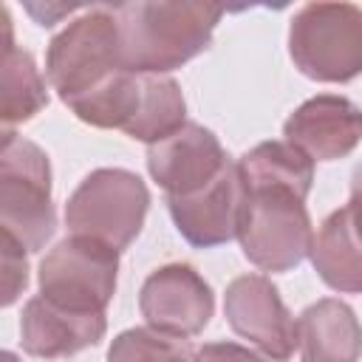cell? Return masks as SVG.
I'll return each instance as SVG.
<instances>
[{"instance_id": "obj_3", "label": "cell", "mask_w": 362, "mask_h": 362, "mask_svg": "<svg viewBox=\"0 0 362 362\" xmlns=\"http://www.w3.org/2000/svg\"><path fill=\"white\" fill-rule=\"evenodd\" d=\"M122 68V34L116 6H90L74 17L48 45L45 76L65 105L96 90Z\"/></svg>"}, {"instance_id": "obj_6", "label": "cell", "mask_w": 362, "mask_h": 362, "mask_svg": "<svg viewBox=\"0 0 362 362\" xmlns=\"http://www.w3.org/2000/svg\"><path fill=\"white\" fill-rule=\"evenodd\" d=\"M294 68L317 82H351L362 74V8L305 3L288 25Z\"/></svg>"}, {"instance_id": "obj_5", "label": "cell", "mask_w": 362, "mask_h": 362, "mask_svg": "<svg viewBox=\"0 0 362 362\" xmlns=\"http://www.w3.org/2000/svg\"><path fill=\"white\" fill-rule=\"evenodd\" d=\"M147 209L150 192L136 173L122 167H99L88 173L71 192L65 204V226L71 235L93 238L122 252L139 238Z\"/></svg>"}, {"instance_id": "obj_20", "label": "cell", "mask_w": 362, "mask_h": 362, "mask_svg": "<svg viewBox=\"0 0 362 362\" xmlns=\"http://www.w3.org/2000/svg\"><path fill=\"white\" fill-rule=\"evenodd\" d=\"M195 362H280V359H272L238 342H209L195 351Z\"/></svg>"}, {"instance_id": "obj_19", "label": "cell", "mask_w": 362, "mask_h": 362, "mask_svg": "<svg viewBox=\"0 0 362 362\" xmlns=\"http://www.w3.org/2000/svg\"><path fill=\"white\" fill-rule=\"evenodd\" d=\"M28 286V260H25V249L3 235V305L8 308L20 294L23 288Z\"/></svg>"}, {"instance_id": "obj_15", "label": "cell", "mask_w": 362, "mask_h": 362, "mask_svg": "<svg viewBox=\"0 0 362 362\" xmlns=\"http://www.w3.org/2000/svg\"><path fill=\"white\" fill-rule=\"evenodd\" d=\"M238 170L246 187L277 184L308 195L314 184V158L291 141H260L238 158Z\"/></svg>"}, {"instance_id": "obj_9", "label": "cell", "mask_w": 362, "mask_h": 362, "mask_svg": "<svg viewBox=\"0 0 362 362\" xmlns=\"http://www.w3.org/2000/svg\"><path fill=\"white\" fill-rule=\"evenodd\" d=\"M139 308L147 328L175 339H189L209 325L215 294L192 266L167 263L144 280Z\"/></svg>"}, {"instance_id": "obj_18", "label": "cell", "mask_w": 362, "mask_h": 362, "mask_svg": "<svg viewBox=\"0 0 362 362\" xmlns=\"http://www.w3.org/2000/svg\"><path fill=\"white\" fill-rule=\"evenodd\" d=\"M107 362H195V351L153 328H127L110 342Z\"/></svg>"}, {"instance_id": "obj_1", "label": "cell", "mask_w": 362, "mask_h": 362, "mask_svg": "<svg viewBox=\"0 0 362 362\" xmlns=\"http://www.w3.org/2000/svg\"><path fill=\"white\" fill-rule=\"evenodd\" d=\"M122 68L170 74L209 48L221 6L212 3H119Z\"/></svg>"}, {"instance_id": "obj_22", "label": "cell", "mask_w": 362, "mask_h": 362, "mask_svg": "<svg viewBox=\"0 0 362 362\" xmlns=\"http://www.w3.org/2000/svg\"><path fill=\"white\" fill-rule=\"evenodd\" d=\"M3 362H17V356H14L11 351H6V354H3Z\"/></svg>"}, {"instance_id": "obj_4", "label": "cell", "mask_w": 362, "mask_h": 362, "mask_svg": "<svg viewBox=\"0 0 362 362\" xmlns=\"http://www.w3.org/2000/svg\"><path fill=\"white\" fill-rule=\"evenodd\" d=\"M0 226L3 235L14 238L25 252H40L57 229L48 156L14 130L3 133Z\"/></svg>"}, {"instance_id": "obj_13", "label": "cell", "mask_w": 362, "mask_h": 362, "mask_svg": "<svg viewBox=\"0 0 362 362\" xmlns=\"http://www.w3.org/2000/svg\"><path fill=\"white\" fill-rule=\"evenodd\" d=\"M107 331L105 314L71 311L42 294L31 297L23 305L20 317V342L23 351L40 359H65L90 345H96Z\"/></svg>"}, {"instance_id": "obj_11", "label": "cell", "mask_w": 362, "mask_h": 362, "mask_svg": "<svg viewBox=\"0 0 362 362\" xmlns=\"http://www.w3.org/2000/svg\"><path fill=\"white\" fill-rule=\"evenodd\" d=\"M243 198L246 189L238 161H229V167L204 189L181 198H167V209L187 243L198 249H209L238 238Z\"/></svg>"}, {"instance_id": "obj_17", "label": "cell", "mask_w": 362, "mask_h": 362, "mask_svg": "<svg viewBox=\"0 0 362 362\" xmlns=\"http://www.w3.org/2000/svg\"><path fill=\"white\" fill-rule=\"evenodd\" d=\"M45 105H48V90L34 57L8 40L3 54V105H0V119L6 130L34 119Z\"/></svg>"}, {"instance_id": "obj_7", "label": "cell", "mask_w": 362, "mask_h": 362, "mask_svg": "<svg viewBox=\"0 0 362 362\" xmlns=\"http://www.w3.org/2000/svg\"><path fill=\"white\" fill-rule=\"evenodd\" d=\"M119 252L93 238L71 235L59 240L37 269L40 294L62 308L105 314L116 291Z\"/></svg>"}, {"instance_id": "obj_21", "label": "cell", "mask_w": 362, "mask_h": 362, "mask_svg": "<svg viewBox=\"0 0 362 362\" xmlns=\"http://www.w3.org/2000/svg\"><path fill=\"white\" fill-rule=\"evenodd\" d=\"M334 212L339 215V221L351 232V238L362 243V164H356L351 173V201Z\"/></svg>"}, {"instance_id": "obj_10", "label": "cell", "mask_w": 362, "mask_h": 362, "mask_svg": "<svg viewBox=\"0 0 362 362\" xmlns=\"http://www.w3.org/2000/svg\"><path fill=\"white\" fill-rule=\"evenodd\" d=\"M229 167V156L218 136L204 124L187 122L173 136L147 147V170L167 198L204 189Z\"/></svg>"}, {"instance_id": "obj_16", "label": "cell", "mask_w": 362, "mask_h": 362, "mask_svg": "<svg viewBox=\"0 0 362 362\" xmlns=\"http://www.w3.org/2000/svg\"><path fill=\"white\" fill-rule=\"evenodd\" d=\"M187 124V102L181 85L167 74H144V90L136 119L124 127L130 139L156 144Z\"/></svg>"}, {"instance_id": "obj_12", "label": "cell", "mask_w": 362, "mask_h": 362, "mask_svg": "<svg viewBox=\"0 0 362 362\" xmlns=\"http://www.w3.org/2000/svg\"><path fill=\"white\" fill-rule=\"evenodd\" d=\"M283 136L308 158H345L362 141V107L337 93L311 96L286 119Z\"/></svg>"}, {"instance_id": "obj_8", "label": "cell", "mask_w": 362, "mask_h": 362, "mask_svg": "<svg viewBox=\"0 0 362 362\" xmlns=\"http://www.w3.org/2000/svg\"><path fill=\"white\" fill-rule=\"evenodd\" d=\"M223 314L229 328L272 359H291L300 348L297 320L288 314L274 283L263 274H240L226 286Z\"/></svg>"}, {"instance_id": "obj_2", "label": "cell", "mask_w": 362, "mask_h": 362, "mask_svg": "<svg viewBox=\"0 0 362 362\" xmlns=\"http://www.w3.org/2000/svg\"><path fill=\"white\" fill-rule=\"evenodd\" d=\"M238 240L249 263L263 272H288L311 255L314 229L305 195L291 187H246Z\"/></svg>"}, {"instance_id": "obj_14", "label": "cell", "mask_w": 362, "mask_h": 362, "mask_svg": "<svg viewBox=\"0 0 362 362\" xmlns=\"http://www.w3.org/2000/svg\"><path fill=\"white\" fill-rule=\"evenodd\" d=\"M300 359L303 362H359L362 325L354 308L337 297L311 303L300 320Z\"/></svg>"}]
</instances>
